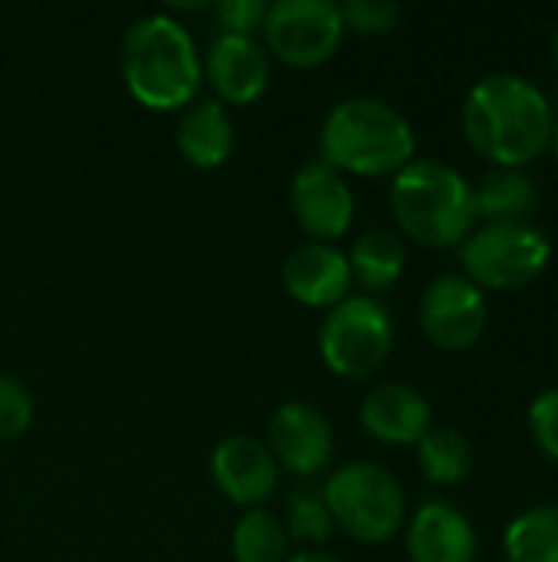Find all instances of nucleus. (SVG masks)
Here are the masks:
<instances>
[{
  "label": "nucleus",
  "instance_id": "nucleus-31",
  "mask_svg": "<svg viewBox=\"0 0 558 562\" xmlns=\"http://www.w3.org/2000/svg\"><path fill=\"white\" fill-rule=\"evenodd\" d=\"M553 53H556V63H558V30H556V40H553Z\"/></svg>",
  "mask_w": 558,
  "mask_h": 562
},
{
  "label": "nucleus",
  "instance_id": "nucleus-4",
  "mask_svg": "<svg viewBox=\"0 0 558 562\" xmlns=\"http://www.w3.org/2000/svg\"><path fill=\"white\" fill-rule=\"evenodd\" d=\"M391 211L398 227L424 247H454L477 224L470 181L444 161H411L395 175Z\"/></svg>",
  "mask_w": 558,
  "mask_h": 562
},
{
  "label": "nucleus",
  "instance_id": "nucleus-24",
  "mask_svg": "<svg viewBox=\"0 0 558 562\" xmlns=\"http://www.w3.org/2000/svg\"><path fill=\"white\" fill-rule=\"evenodd\" d=\"M345 30L355 33H391L401 23V7L395 0H345L339 3Z\"/></svg>",
  "mask_w": 558,
  "mask_h": 562
},
{
  "label": "nucleus",
  "instance_id": "nucleus-6",
  "mask_svg": "<svg viewBox=\"0 0 558 562\" xmlns=\"http://www.w3.org/2000/svg\"><path fill=\"white\" fill-rule=\"evenodd\" d=\"M460 257L474 286L520 290L549 267L553 247L549 237L529 221H503L483 224L470 234Z\"/></svg>",
  "mask_w": 558,
  "mask_h": 562
},
{
  "label": "nucleus",
  "instance_id": "nucleus-13",
  "mask_svg": "<svg viewBox=\"0 0 558 562\" xmlns=\"http://www.w3.org/2000/svg\"><path fill=\"white\" fill-rule=\"evenodd\" d=\"M283 286L286 293L312 310H332L349 300L352 267L349 257L335 244L306 240L293 247L283 260Z\"/></svg>",
  "mask_w": 558,
  "mask_h": 562
},
{
  "label": "nucleus",
  "instance_id": "nucleus-19",
  "mask_svg": "<svg viewBox=\"0 0 558 562\" xmlns=\"http://www.w3.org/2000/svg\"><path fill=\"white\" fill-rule=\"evenodd\" d=\"M405 260H408L405 240H401L395 231H382V227L365 231V234L355 240L352 254H349L352 280H355L358 286L372 290V293L388 290V286L401 277Z\"/></svg>",
  "mask_w": 558,
  "mask_h": 562
},
{
  "label": "nucleus",
  "instance_id": "nucleus-18",
  "mask_svg": "<svg viewBox=\"0 0 558 562\" xmlns=\"http://www.w3.org/2000/svg\"><path fill=\"white\" fill-rule=\"evenodd\" d=\"M539 191L529 175L516 168H500L490 171L480 188H474V207L477 221L487 224H503V221H526V214L536 207Z\"/></svg>",
  "mask_w": 558,
  "mask_h": 562
},
{
  "label": "nucleus",
  "instance_id": "nucleus-22",
  "mask_svg": "<svg viewBox=\"0 0 558 562\" xmlns=\"http://www.w3.org/2000/svg\"><path fill=\"white\" fill-rule=\"evenodd\" d=\"M418 458L434 484H460L474 468V448L457 428H431L418 441Z\"/></svg>",
  "mask_w": 558,
  "mask_h": 562
},
{
  "label": "nucleus",
  "instance_id": "nucleus-21",
  "mask_svg": "<svg viewBox=\"0 0 558 562\" xmlns=\"http://www.w3.org/2000/svg\"><path fill=\"white\" fill-rule=\"evenodd\" d=\"M230 550L237 562H286L289 537L283 520L266 514L263 507L247 510L230 537Z\"/></svg>",
  "mask_w": 558,
  "mask_h": 562
},
{
  "label": "nucleus",
  "instance_id": "nucleus-16",
  "mask_svg": "<svg viewBox=\"0 0 558 562\" xmlns=\"http://www.w3.org/2000/svg\"><path fill=\"white\" fill-rule=\"evenodd\" d=\"M411 562H474L477 533L451 504H424L408 527Z\"/></svg>",
  "mask_w": 558,
  "mask_h": 562
},
{
  "label": "nucleus",
  "instance_id": "nucleus-23",
  "mask_svg": "<svg viewBox=\"0 0 558 562\" xmlns=\"http://www.w3.org/2000/svg\"><path fill=\"white\" fill-rule=\"evenodd\" d=\"M286 537L299 543H326L332 537V514L322 501V491L312 487H296L289 497V514H286Z\"/></svg>",
  "mask_w": 558,
  "mask_h": 562
},
{
  "label": "nucleus",
  "instance_id": "nucleus-12",
  "mask_svg": "<svg viewBox=\"0 0 558 562\" xmlns=\"http://www.w3.org/2000/svg\"><path fill=\"white\" fill-rule=\"evenodd\" d=\"M210 474L217 491L247 510H257L263 501H270L280 484V468L270 448L250 435L224 438L210 454Z\"/></svg>",
  "mask_w": 558,
  "mask_h": 562
},
{
  "label": "nucleus",
  "instance_id": "nucleus-7",
  "mask_svg": "<svg viewBox=\"0 0 558 562\" xmlns=\"http://www.w3.org/2000/svg\"><path fill=\"white\" fill-rule=\"evenodd\" d=\"M395 329L385 303L375 296H349L329 310L319 329V352L342 379H368L391 356Z\"/></svg>",
  "mask_w": 558,
  "mask_h": 562
},
{
  "label": "nucleus",
  "instance_id": "nucleus-14",
  "mask_svg": "<svg viewBox=\"0 0 558 562\" xmlns=\"http://www.w3.org/2000/svg\"><path fill=\"white\" fill-rule=\"evenodd\" d=\"M204 72L220 105H253L270 86V56L253 36L220 33L207 49Z\"/></svg>",
  "mask_w": 558,
  "mask_h": 562
},
{
  "label": "nucleus",
  "instance_id": "nucleus-27",
  "mask_svg": "<svg viewBox=\"0 0 558 562\" xmlns=\"http://www.w3.org/2000/svg\"><path fill=\"white\" fill-rule=\"evenodd\" d=\"M529 428H533V438L536 445L558 461V389L543 392L533 408H529Z\"/></svg>",
  "mask_w": 558,
  "mask_h": 562
},
{
  "label": "nucleus",
  "instance_id": "nucleus-17",
  "mask_svg": "<svg viewBox=\"0 0 558 562\" xmlns=\"http://www.w3.org/2000/svg\"><path fill=\"white\" fill-rule=\"evenodd\" d=\"M178 151L194 168H220L234 151V122L217 99L191 102L174 132Z\"/></svg>",
  "mask_w": 558,
  "mask_h": 562
},
{
  "label": "nucleus",
  "instance_id": "nucleus-29",
  "mask_svg": "<svg viewBox=\"0 0 558 562\" xmlns=\"http://www.w3.org/2000/svg\"><path fill=\"white\" fill-rule=\"evenodd\" d=\"M174 10H210L214 3H171Z\"/></svg>",
  "mask_w": 558,
  "mask_h": 562
},
{
  "label": "nucleus",
  "instance_id": "nucleus-8",
  "mask_svg": "<svg viewBox=\"0 0 558 562\" xmlns=\"http://www.w3.org/2000/svg\"><path fill=\"white\" fill-rule=\"evenodd\" d=\"M266 49L296 69L322 66L335 56L345 23L332 0H276L263 20Z\"/></svg>",
  "mask_w": 558,
  "mask_h": 562
},
{
  "label": "nucleus",
  "instance_id": "nucleus-30",
  "mask_svg": "<svg viewBox=\"0 0 558 562\" xmlns=\"http://www.w3.org/2000/svg\"><path fill=\"white\" fill-rule=\"evenodd\" d=\"M553 148H556V158H558V125L553 128Z\"/></svg>",
  "mask_w": 558,
  "mask_h": 562
},
{
  "label": "nucleus",
  "instance_id": "nucleus-25",
  "mask_svg": "<svg viewBox=\"0 0 558 562\" xmlns=\"http://www.w3.org/2000/svg\"><path fill=\"white\" fill-rule=\"evenodd\" d=\"M33 422V398L30 392L16 382L0 375V445L16 441Z\"/></svg>",
  "mask_w": 558,
  "mask_h": 562
},
{
  "label": "nucleus",
  "instance_id": "nucleus-9",
  "mask_svg": "<svg viewBox=\"0 0 558 562\" xmlns=\"http://www.w3.org/2000/svg\"><path fill=\"white\" fill-rule=\"evenodd\" d=\"M421 326L437 349L464 352L487 329V300L483 290L467 277H437L421 300Z\"/></svg>",
  "mask_w": 558,
  "mask_h": 562
},
{
  "label": "nucleus",
  "instance_id": "nucleus-20",
  "mask_svg": "<svg viewBox=\"0 0 558 562\" xmlns=\"http://www.w3.org/2000/svg\"><path fill=\"white\" fill-rule=\"evenodd\" d=\"M503 550L510 562H558V507H536L516 517Z\"/></svg>",
  "mask_w": 558,
  "mask_h": 562
},
{
  "label": "nucleus",
  "instance_id": "nucleus-15",
  "mask_svg": "<svg viewBox=\"0 0 558 562\" xmlns=\"http://www.w3.org/2000/svg\"><path fill=\"white\" fill-rule=\"evenodd\" d=\"M362 425L372 438L385 445H418L434 428L428 398L401 382L378 385L365 395Z\"/></svg>",
  "mask_w": 558,
  "mask_h": 562
},
{
  "label": "nucleus",
  "instance_id": "nucleus-2",
  "mask_svg": "<svg viewBox=\"0 0 558 562\" xmlns=\"http://www.w3.org/2000/svg\"><path fill=\"white\" fill-rule=\"evenodd\" d=\"M122 79L132 99L151 112L187 109L204 79L194 36L174 16H141L122 40Z\"/></svg>",
  "mask_w": 558,
  "mask_h": 562
},
{
  "label": "nucleus",
  "instance_id": "nucleus-5",
  "mask_svg": "<svg viewBox=\"0 0 558 562\" xmlns=\"http://www.w3.org/2000/svg\"><path fill=\"white\" fill-rule=\"evenodd\" d=\"M322 501L332 524L358 543H385L405 524V491L398 477L372 461L339 468L326 481Z\"/></svg>",
  "mask_w": 558,
  "mask_h": 562
},
{
  "label": "nucleus",
  "instance_id": "nucleus-3",
  "mask_svg": "<svg viewBox=\"0 0 558 562\" xmlns=\"http://www.w3.org/2000/svg\"><path fill=\"white\" fill-rule=\"evenodd\" d=\"M411 122L382 99H345L322 125V161L339 175H398L414 158Z\"/></svg>",
  "mask_w": 558,
  "mask_h": 562
},
{
  "label": "nucleus",
  "instance_id": "nucleus-11",
  "mask_svg": "<svg viewBox=\"0 0 558 562\" xmlns=\"http://www.w3.org/2000/svg\"><path fill=\"white\" fill-rule=\"evenodd\" d=\"M263 445L270 448L280 471L312 477L332 461V425L319 408L306 402H286L270 418Z\"/></svg>",
  "mask_w": 558,
  "mask_h": 562
},
{
  "label": "nucleus",
  "instance_id": "nucleus-1",
  "mask_svg": "<svg viewBox=\"0 0 558 562\" xmlns=\"http://www.w3.org/2000/svg\"><path fill=\"white\" fill-rule=\"evenodd\" d=\"M553 105L523 76L493 72L480 79L464 102V132L470 145L500 168H523L553 145Z\"/></svg>",
  "mask_w": 558,
  "mask_h": 562
},
{
  "label": "nucleus",
  "instance_id": "nucleus-10",
  "mask_svg": "<svg viewBox=\"0 0 558 562\" xmlns=\"http://www.w3.org/2000/svg\"><path fill=\"white\" fill-rule=\"evenodd\" d=\"M289 204L296 224L319 244L339 240L355 217V198L345 178L326 161L303 165L289 188Z\"/></svg>",
  "mask_w": 558,
  "mask_h": 562
},
{
  "label": "nucleus",
  "instance_id": "nucleus-26",
  "mask_svg": "<svg viewBox=\"0 0 558 562\" xmlns=\"http://www.w3.org/2000/svg\"><path fill=\"white\" fill-rule=\"evenodd\" d=\"M266 10L270 7L263 0H220L214 7L220 33H230V36H253V30L263 26Z\"/></svg>",
  "mask_w": 558,
  "mask_h": 562
},
{
  "label": "nucleus",
  "instance_id": "nucleus-28",
  "mask_svg": "<svg viewBox=\"0 0 558 562\" xmlns=\"http://www.w3.org/2000/svg\"><path fill=\"white\" fill-rule=\"evenodd\" d=\"M286 562H342V560H339V557H332V553H319V550H303V553L289 557Z\"/></svg>",
  "mask_w": 558,
  "mask_h": 562
}]
</instances>
